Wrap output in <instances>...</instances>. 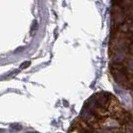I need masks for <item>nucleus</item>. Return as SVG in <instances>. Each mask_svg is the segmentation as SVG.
<instances>
[{"mask_svg":"<svg viewBox=\"0 0 133 133\" xmlns=\"http://www.w3.org/2000/svg\"><path fill=\"white\" fill-rule=\"evenodd\" d=\"M111 73L113 75L114 80L121 85H127L128 82V75L126 73V67L123 64H116L113 63L111 65Z\"/></svg>","mask_w":133,"mask_h":133,"instance_id":"1","label":"nucleus"},{"mask_svg":"<svg viewBox=\"0 0 133 133\" xmlns=\"http://www.w3.org/2000/svg\"><path fill=\"white\" fill-rule=\"evenodd\" d=\"M91 99L94 101V103L97 106L107 109V107L110 106L111 100L113 99V97L107 92H99L97 94H94L93 96L91 97Z\"/></svg>","mask_w":133,"mask_h":133,"instance_id":"2","label":"nucleus"},{"mask_svg":"<svg viewBox=\"0 0 133 133\" xmlns=\"http://www.w3.org/2000/svg\"><path fill=\"white\" fill-rule=\"evenodd\" d=\"M112 18H113L114 24L117 26L123 25V23L126 20V13L118 4L112 8Z\"/></svg>","mask_w":133,"mask_h":133,"instance_id":"3","label":"nucleus"},{"mask_svg":"<svg viewBox=\"0 0 133 133\" xmlns=\"http://www.w3.org/2000/svg\"><path fill=\"white\" fill-rule=\"evenodd\" d=\"M80 118L83 121H85L86 123L92 125V124L97 122V120H98L99 117L96 114H94L90 109H88L87 107L84 106L83 109H82V111H81V114H80Z\"/></svg>","mask_w":133,"mask_h":133,"instance_id":"4","label":"nucleus"},{"mask_svg":"<svg viewBox=\"0 0 133 133\" xmlns=\"http://www.w3.org/2000/svg\"><path fill=\"white\" fill-rule=\"evenodd\" d=\"M126 50H120V49H115L112 50V55H111V60L113 63L116 64H122V62L126 59L127 57Z\"/></svg>","mask_w":133,"mask_h":133,"instance_id":"5","label":"nucleus"},{"mask_svg":"<svg viewBox=\"0 0 133 133\" xmlns=\"http://www.w3.org/2000/svg\"><path fill=\"white\" fill-rule=\"evenodd\" d=\"M116 116H117V120L120 122V124H125L126 125L127 123H129L130 121H132V116H131L130 112L125 111V110H122Z\"/></svg>","mask_w":133,"mask_h":133,"instance_id":"6","label":"nucleus"},{"mask_svg":"<svg viewBox=\"0 0 133 133\" xmlns=\"http://www.w3.org/2000/svg\"><path fill=\"white\" fill-rule=\"evenodd\" d=\"M120 125V122L117 119H110L108 120V122L106 123V127L109 129H113V128H117Z\"/></svg>","mask_w":133,"mask_h":133,"instance_id":"7","label":"nucleus"},{"mask_svg":"<svg viewBox=\"0 0 133 133\" xmlns=\"http://www.w3.org/2000/svg\"><path fill=\"white\" fill-rule=\"evenodd\" d=\"M125 133H133V121H130L125 125Z\"/></svg>","mask_w":133,"mask_h":133,"instance_id":"8","label":"nucleus"},{"mask_svg":"<svg viewBox=\"0 0 133 133\" xmlns=\"http://www.w3.org/2000/svg\"><path fill=\"white\" fill-rule=\"evenodd\" d=\"M126 68H128L129 70H132L133 71V58H130V59L127 60Z\"/></svg>","mask_w":133,"mask_h":133,"instance_id":"9","label":"nucleus"},{"mask_svg":"<svg viewBox=\"0 0 133 133\" xmlns=\"http://www.w3.org/2000/svg\"><path fill=\"white\" fill-rule=\"evenodd\" d=\"M128 82H129V85L133 87V74H130L128 76Z\"/></svg>","mask_w":133,"mask_h":133,"instance_id":"10","label":"nucleus"},{"mask_svg":"<svg viewBox=\"0 0 133 133\" xmlns=\"http://www.w3.org/2000/svg\"><path fill=\"white\" fill-rule=\"evenodd\" d=\"M30 65V62L29 61H27V62H24V63H22V65H21V69H24V68H26Z\"/></svg>","mask_w":133,"mask_h":133,"instance_id":"11","label":"nucleus"},{"mask_svg":"<svg viewBox=\"0 0 133 133\" xmlns=\"http://www.w3.org/2000/svg\"><path fill=\"white\" fill-rule=\"evenodd\" d=\"M128 52L131 54V55H133V42H131V43H130V45H129V49H128Z\"/></svg>","mask_w":133,"mask_h":133,"instance_id":"12","label":"nucleus"},{"mask_svg":"<svg viewBox=\"0 0 133 133\" xmlns=\"http://www.w3.org/2000/svg\"><path fill=\"white\" fill-rule=\"evenodd\" d=\"M129 17H130L131 19H133V8H131V9L129 10Z\"/></svg>","mask_w":133,"mask_h":133,"instance_id":"13","label":"nucleus"},{"mask_svg":"<svg viewBox=\"0 0 133 133\" xmlns=\"http://www.w3.org/2000/svg\"><path fill=\"white\" fill-rule=\"evenodd\" d=\"M131 40H132V42H133V33L131 34Z\"/></svg>","mask_w":133,"mask_h":133,"instance_id":"14","label":"nucleus"},{"mask_svg":"<svg viewBox=\"0 0 133 133\" xmlns=\"http://www.w3.org/2000/svg\"><path fill=\"white\" fill-rule=\"evenodd\" d=\"M27 133H36V132H27Z\"/></svg>","mask_w":133,"mask_h":133,"instance_id":"15","label":"nucleus"}]
</instances>
